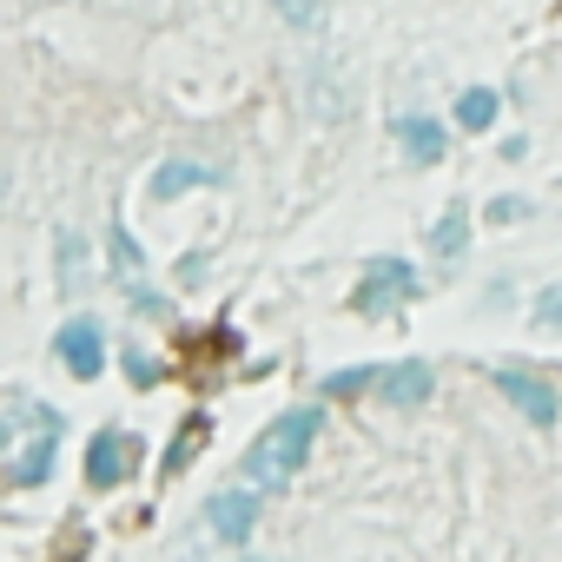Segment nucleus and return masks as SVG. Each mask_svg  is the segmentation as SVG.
<instances>
[{"label":"nucleus","instance_id":"obj_1","mask_svg":"<svg viewBox=\"0 0 562 562\" xmlns=\"http://www.w3.org/2000/svg\"><path fill=\"white\" fill-rule=\"evenodd\" d=\"M318 424H325V417H318L312 404H305V411H285V417H271L265 437L245 450V483H251V490H285V483L305 470Z\"/></svg>","mask_w":562,"mask_h":562},{"label":"nucleus","instance_id":"obj_2","mask_svg":"<svg viewBox=\"0 0 562 562\" xmlns=\"http://www.w3.org/2000/svg\"><path fill=\"white\" fill-rule=\"evenodd\" d=\"M417 299V271L404 265V258H371L364 265V285L351 292V312H391V305H411Z\"/></svg>","mask_w":562,"mask_h":562},{"label":"nucleus","instance_id":"obj_3","mask_svg":"<svg viewBox=\"0 0 562 562\" xmlns=\"http://www.w3.org/2000/svg\"><path fill=\"white\" fill-rule=\"evenodd\" d=\"M60 364L80 378V384H93L100 371H106V338H100V325L93 318H74V325H60Z\"/></svg>","mask_w":562,"mask_h":562},{"label":"nucleus","instance_id":"obj_4","mask_svg":"<svg viewBox=\"0 0 562 562\" xmlns=\"http://www.w3.org/2000/svg\"><path fill=\"white\" fill-rule=\"evenodd\" d=\"M205 522H212L218 542H245L258 529V490H218L205 503Z\"/></svg>","mask_w":562,"mask_h":562},{"label":"nucleus","instance_id":"obj_5","mask_svg":"<svg viewBox=\"0 0 562 562\" xmlns=\"http://www.w3.org/2000/svg\"><path fill=\"white\" fill-rule=\"evenodd\" d=\"M496 384H503V397H509V404H516V411H522V417H529L536 430H555L562 404H555V391H549V384H536L529 371H503Z\"/></svg>","mask_w":562,"mask_h":562},{"label":"nucleus","instance_id":"obj_6","mask_svg":"<svg viewBox=\"0 0 562 562\" xmlns=\"http://www.w3.org/2000/svg\"><path fill=\"white\" fill-rule=\"evenodd\" d=\"M378 384H384V397H391V404H404V411H411V404H430V391H437V371H430L424 358H411V364H391Z\"/></svg>","mask_w":562,"mask_h":562},{"label":"nucleus","instance_id":"obj_7","mask_svg":"<svg viewBox=\"0 0 562 562\" xmlns=\"http://www.w3.org/2000/svg\"><path fill=\"white\" fill-rule=\"evenodd\" d=\"M126 476V437L120 430H100L93 443H87V483L93 490H113Z\"/></svg>","mask_w":562,"mask_h":562},{"label":"nucleus","instance_id":"obj_8","mask_svg":"<svg viewBox=\"0 0 562 562\" xmlns=\"http://www.w3.org/2000/svg\"><path fill=\"white\" fill-rule=\"evenodd\" d=\"M397 139H404V153H411L417 166H437V159H443V126H437V120H424V113L397 120Z\"/></svg>","mask_w":562,"mask_h":562},{"label":"nucleus","instance_id":"obj_9","mask_svg":"<svg viewBox=\"0 0 562 562\" xmlns=\"http://www.w3.org/2000/svg\"><path fill=\"white\" fill-rule=\"evenodd\" d=\"M225 172H212V166H192V159H172V166H159V179H153V199H179V192H192V186H218Z\"/></svg>","mask_w":562,"mask_h":562},{"label":"nucleus","instance_id":"obj_10","mask_svg":"<svg viewBox=\"0 0 562 562\" xmlns=\"http://www.w3.org/2000/svg\"><path fill=\"white\" fill-rule=\"evenodd\" d=\"M430 245H437L443 258H457V251L470 245V212H463V205H450V212H443V218L430 225Z\"/></svg>","mask_w":562,"mask_h":562},{"label":"nucleus","instance_id":"obj_11","mask_svg":"<svg viewBox=\"0 0 562 562\" xmlns=\"http://www.w3.org/2000/svg\"><path fill=\"white\" fill-rule=\"evenodd\" d=\"M490 120H496V93H490V87H470V93L457 100V126H470V133H483Z\"/></svg>","mask_w":562,"mask_h":562},{"label":"nucleus","instance_id":"obj_12","mask_svg":"<svg viewBox=\"0 0 562 562\" xmlns=\"http://www.w3.org/2000/svg\"><path fill=\"white\" fill-rule=\"evenodd\" d=\"M378 378H384L378 364H351V371H331V378H325V391H331V397H358V391H371Z\"/></svg>","mask_w":562,"mask_h":562},{"label":"nucleus","instance_id":"obj_13","mask_svg":"<svg viewBox=\"0 0 562 562\" xmlns=\"http://www.w3.org/2000/svg\"><path fill=\"white\" fill-rule=\"evenodd\" d=\"M199 437H205V417H192V424H186V430H179V443H172V450H166V470H186V457H192V450H199Z\"/></svg>","mask_w":562,"mask_h":562},{"label":"nucleus","instance_id":"obj_14","mask_svg":"<svg viewBox=\"0 0 562 562\" xmlns=\"http://www.w3.org/2000/svg\"><path fill=\"white\" fill-rule=\"evenodd\" d=\"M278 14H285L292 27H318L325 21V0H278Z\"/></svg>","mask_w":562,"mask_h":562},{"label":"nucleus","instance_id":"obj_15","mask_svg":"<svg viewBox=\"0 0 562 562\" xmlns=\"http://www.w3.org/2000/svg\"><path fill=\"white\" fill-rule=\"evenodd\" d=\"M113 265H120V278H133V271L146 265V258H139V245H133L126 232H113Z\"/></svg>","mask_w":562,"mask_h":562},{"label":"nucleus","instance_id":"obj_16","mask_svg":"<svg viewBox=\"0 0 562 562\" xmlns=\"http://www.w3.org/2000/svg\"><path fill=\"white\" fill-rule=\"evenodd\" d=\"M126 378H133V384H153V378H159V364H153V358H133V351H126Z\"/></svg>","mask_w":562,"mask_h":562},{"label":"nucleus","instance_id":"obj_17","mask_svg":"<svg viewBox=\"0 0 562 562\" xmlns=\"http://www.w3.org/2000/svg\"><path fill=\"white\" fill-rule=\"evenodd\" d=\"M522 212H529L522 199H496V205H490V225H503V218H522Z\"/></svg>","mask_w":562,"mask_h":562},{"label":"nucleus","instance_id":"obj_18","mask_svg":"<svg viewBox=\"0 0 562 562\" xmlns=\"http://www.w3.org/2000/svg\"><path fill=\"white\" fill-rule=\"evenodd\" d=\"M536 318H562V292H542L536 299Z\"/></svg>","mask_w":562,"mask_h":562},{"label":"nucleus","instance_id":"obj_19","mask_svg":"<svg viewBox=\"0 0 562 562\" xmlns=\"http://www.w3.org/2000/svg\"><path fill=\"white\" fill-rule=\"evenodd\" d=\"M0 450H8V430H0Z\"/></svg>","mask_w":562,"mask_h":562},{"label":"nucleus","instance_id":"obj_20","mask_svg":"<svg viewBox=\"0 0 562 562\" xmlns=\"http://www.w3.org/2000/svg\"><path fill=\"white\" fill-rule=\"evenodd\" d=\"M245 562H265V555H245Z\"/></svg>","mask_w":562,"mask_h":562}]
</instances>
